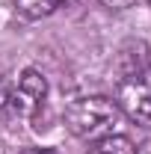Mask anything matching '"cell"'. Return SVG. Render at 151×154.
I'll use <instances>...</instances> for the list:
<instances>
[{
  "label": "cell",
  "instance_id": "cell-8",
  "mask_svg": "<svg viewBox=\"0 0 151 154\" xmlns=\"http://www.w3.org/2000/svg\"><path fill=\"white\" fill-rule=\"evenodd\" d=\"M18 154H51L48 148H24V151H18Z\"/></svg>",
  "mask_w": 151,
  "mask_h": 154
},
{
  "label": "cell",
  "instance_id": "cell-6",
  "mask_svg": "<svg viewBox=\"0 0 151 154\" xmlns=\"http://www.w3.org/2000/svg\"><path fill=\"white\" fill-rule=\"evenodd\" d=\"M9 110H12V89H9V83L0 77V122L9 116Z\"/></svg>",
  "mask_w": 151,
  "mask_h": 154
},
{
  "label": "cell",
  "instance_id": "cell-5",
  "mask_svg": "<svg viewBox=\"0 0 151 154\" xmlns=\"http://www.w3.org/2000/svg\"><path fill=\"white\" fill-rule=\"evenodd\" d=\"M89 154H139V151H136V145L125 134H110V136L95 139Z\"/></svg>",
  "mask_w": 151,
  "mask_h": 154
},
{
  "label": "cell",
  "instance_id": "cell-4",
  "mask_svg": "<svg viewBox=\"0 0 151 154\" xmlns=\"http://www.w3.org/2000/svg\"><path fill=\"white\" fill-rule=\"evenodd\" d=\"M65 3H71V0H15V9H18L24 18L36 21V18H48V15H54L57 9H62Z\"/></svg>",
  "mask_w": 151,
  "mask_h": 154
},
{
  "label": "cell",
  "instance_id": "cell-1",
  "mask_svg": "<svg viewBox=\"0 0 151 154\" xmlns=\"http://www.w3.org/2000/svg\"><path fill=\"white\" fill-rule=\"evenodd\" d=\"M122 122V110L116 107L113 98L104 95H86L77 98L74 104L65 110V128L77 136V139H101V136L116 134Z\"/></svg>",
  "mask_w": 151,
  "mask_h": 154
},
{
  "label": "cell",
  "instance_id": "cell-7",
  "mask_svg": "<svg viewBox=\"0 0 151 154\" xmlns=\"http://www.w3.org/2000/svg\"><path fill=\"white\" fill-rule=\"evenodd\" d=\"M107 6H113V9H125V6H131L133 0H104Z\"/></svg>",
  "mask_w": 151,
  "mask_h": 154
},
{
  "label": "cell",
  "instance_id": "cell-2",
  "mask_svg": "<svg viewBox=\"0 0 151 154\" xmlns=\"http://www.w3.org/2000/svg\"><path fill=\"white\" fill-rule=\"evenodd\" d=\"M116 107L133 125L151 128V65H133L116 86Z\"/></svg>",
  "mask_w": 151,
  "mask_h": 154
},
{
  "label": "cell",
  "instance_id": "cell-3",
  "mask_svg": "<svg viewBox=\"0 0 151 154\" xmlns=\"http://www.w3.org/2000/svg\"><path fill=\"white\" fill-rule=\"evenodd\" d=\"M45 95H48V80L42 71L36 68H27L24 74L18 77V86L12 92V110L15 113H36L39 107L45 104Z\"/></svg>",
  "mask_w": 151,
  "mask_h": 154
}]
</instances>
